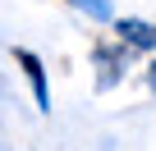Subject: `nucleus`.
Masks as SVG:
<instances>
[{
    "label": "nucleus",
    "instance_id": "obj_1",
    "mask_svg": "<svg viewBox=\"0 0 156 151\" xmlns=\"http://www.w3.org/2000/svg\"><path fill=\"white\" fill-rule=\"evenodd\" d=\"M129 60H133V46H124L119 37H97L92 41V64H97V92H110L119 87V78L129 73Z\"/></svg>",
    "mask_w": 156,
    "mask_h": 151
},
{
    "label": "nucleus",
    "instance_id": "obj_2",
    "mask_svg": "<svg viewBox=\"0 0 156 151\" xmlns=\"http://www.w3.org/2000/svg\"><path fill=\"white\" fill-rule=\"evenodd\" d=\"M14 64L23 69V78H28V87H32L37 110H51V78H46L41 55H37V50H28V46H14Z\"/></svg>",
    "mask_w": 156,
    "mask_h": 151
},
{
    "label": "nucleus",
    "instance_id": "obj_3",
    "mask_svg": "<svg viewBox=\"0 0 156 151\" xmlns=\"http://www.w3.org/2000/svg\"><path fill=\"white\" fill-rule=\"evenodd\" d=\"M110 28H115V37H119L124 46H133V50H142V55H156V23L133 19V14H124V19L115 14Z\"/></svg>",
    "mask_w": 156,
    "mask_h": 151
},
{
    "label": "nucleus",
    "instance_id": "obj_4",
    "mask_svg": "<svg viewBox=\"0 0 156 151\" xmlns=\"http://www.w3.org/2000/svg\"><path fill=\"white\" fill-rule=\"evenodd\" d=\"M64 5H73L78 14H87V19H97V23H110V19H115V5H110V0H64Z\"/></svg>",
    "mask_w": 156,
    "mask_h": 151
},
{
    "label": "nucleus",
    "instance_id": "obj_5",
    "mask_svg": "<svg viewBox=\"0 0 156 151\" xmlns=\"http://www.w3.org/2000/svg\"><path fill=\"white\" fill-rule=\"evenodd\" d=\"M147 87H151V92H156V60H151V64H147Z\"/></svg>",
    "mask_w": 156,
    "mask_h": 151
}]
</instances>
